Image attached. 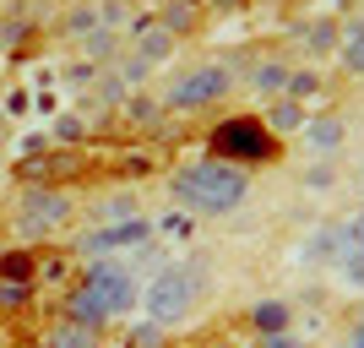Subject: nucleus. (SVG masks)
<instances>
[{
  "label": "nucleus",
  "instance_id": "11",
  "mask_svg": "<svg viewBox=\"0 0 364 348\" xmlns=\"http://www.w3.org/2000/svg\"><path fill=\"white\" fill-rule=\"evenodd\" d=\"M0 278H16V283H28V278H33V256H22V251L0 256Z\"/></svg>",
  "mask_w": 364,
  "mask_h": 348
},
{
  "label": "nucleus",
  "instance_id": "7",
  "mask_svg": "<svg viewBox=\"0 0 364 348\" xmlns=\"http://www.w3.org/2000/svg\"><path fill=\"white\" fill-rule=\"evenodd\" d=\"M289 321H294V305L289 300H261L256 310H250V327H256V332H289Z\"/></svg>",
  "mask_w": 364,
  "mask_h": 348
},
{
  "label": "nucleus",
  "instance_id": "6",
  "mask_svg": "<svg viewBox=\"0 0 364 348\" xmlns=\"http://www.w3.org/2000/svg\"><path fill=\"white\" fill-rule=\"evenodd\" d=\"M223 93H228V76L207 65V71H191V76L180 82L174 104H185V109H191V104H213V98H223Z\"/></svg>",
  "mask_w": 364,
  "mask_h": 348
},
{
  "label": "nucleus",
  "instance_id": "8",
  "mask_svg": "<svg viewBox=\"0 0 364 348\" xmlns=\"http://www.w3.org/2000/svg\"><path fill=\"white\" fill-rule=\"evenodd\" d=\"M49 348H98V332L92 327H82V321H71L65 316L55 332H49Z\"/></svg>",
  "mask_w": 364,
  "mask_h": 348
},
{
  "label": "nucleus",
  "instance_id": "3",
  "mask_svg": "<svg viewBox=\"0 0 364 348\" xmlns=\"http://www.w3.org/2000/svg\"><path fill=\"white\" fill-rule=\"evenodd\" d=\"M201 294H207V267H201V256L174 261V267H164V273L147 283V321L174 327V321H185L201 305Z\"/></svg>",
  "mask_w": 364,
  "mask_h": 348
},
{
  "label": "nucleus",
  "instance_id": "2",
  "mask_svg": "<svg viewBox=\"0 0 364 348\" xmlns=\"http://www.w3.org/2000/svg\"><path fill=\"white\" fill-rule=\"evenodd\" d=\"M136 305V283H131V267H114V261H92L82 273V288L65 300V316L82 321V327H104V321L125 316Z\"/></svg>",
  "mask_w": 364,
  "mask_h": 348
},
{
  "label": "nucleus",
  "instance_id": "5",
  "mask_svg": "<svg viewBox=\"0 0 364 348\" xmlns=\"http://www.w3.org/2000/svg\"><path fill=\"white\" fill-rule=\"evenodd\" d=\"M152 234L147 218H120V223H104V228H92V240L87 251H120V245H141Z\"/></svg>",
  "mask_w": 364,
  "mask_h": 348
},
{
  "label": "nucleus",
  "instance_id": "12",
  "mask_svg": "<svg viewBox=\"0 0 364 348\" xmlns=\"http://www.w3.org/2000/svg\"><path fill=\"white\" fill-rule=\"evenodd\" d=\"M343 142V125H316V147H337Z\"/></svg>",
  "mask_w": 364,
  "mask_h": 348
},
{
  "label": "nucleus",
  "instance_id": "9",
  "mask_svg": "<svg viewBox=\"0 0 364 348\" xmlns=\"http://www.w3.org/2000/svg\"><path fill=\"white\" fill-rule=\"evenodd\" d=\"M337 234H343V251H364V212H348L337 223Z\"/></svg>",
  "mask_w": 364,
  "mask_h": 348
},
{
  "label": "nucleus",
  "instance_id": "10",
  "mask_svg": "<svg viewBox=\"0 0 364 348\" xmlns=\"http://www.w3.org/2000/svg\"><path fill=\"white\" fill-rule=\"evenodd\" d=\"M337 278L348 288H364V251H348V256L337 261Z\"/></svg>",
  "mask_w": 364,
  "mask_h": 348
},
{
  "label": "nucleus",
  "instance_id": "1",
  "mask_svg": "<svg viewBox=\"0 0 364 348\" xmlns=\"http://www.w3.org/2000/svg\"><path fill=\"white\" fill-rule=\"evenodd\" d=\"M174 196L185 201L201 218H223L250 196V174L240 164H223V158H207V164H191L174 174Z\"/></svg>",
  "mask_w": 364,
  "mask_h": 348
},
{
  "label": "nucleus",
  "instance_id": "14",
  "mask_svg": "<svg viewBox=\"0 0 364 348\" xmlns=\"http://www.w3.org/2000/svg\"><path fill=\"white\" fill-rule=\"evenodd\" d=\"M343 348H364V316L353 321V332H348V343H343Z\"/></svg>",
  "mask_w": 364,
  "mask_h": 348
},
{
  "label": "nucleus",
  "instance_id": "13",
  "mask_svg": "<svg viewBox=\"0 0 364 348\" xmlns=\"http://www.w3.org/2000/svg\"><path fill=\"white\" fill-rule=\"evenodd\" d=\"M261 348H304V343H299V337H294V332H272V337H267V343H261Z\"/></svg>",
  "mask_w": 364,
  "mask_h": 348
},
{
  "label": "nucleus",
  "instance_id": "4",
  "mask_svg": "<svg viewBox=\"0 0 364 348\" xmlns=\"http://www.w3.org/2000/svg\"><path fill=\"white\" fill-rule=\"evenodd\" d=\"M207 147H213V158L240 164V169H256V164H272L277 158V137L267 131V120H256V115H228V120L213 131Z\"/></svg>",
  "mask_w": 364,
  "mask_h": 348
}]
</instances>
